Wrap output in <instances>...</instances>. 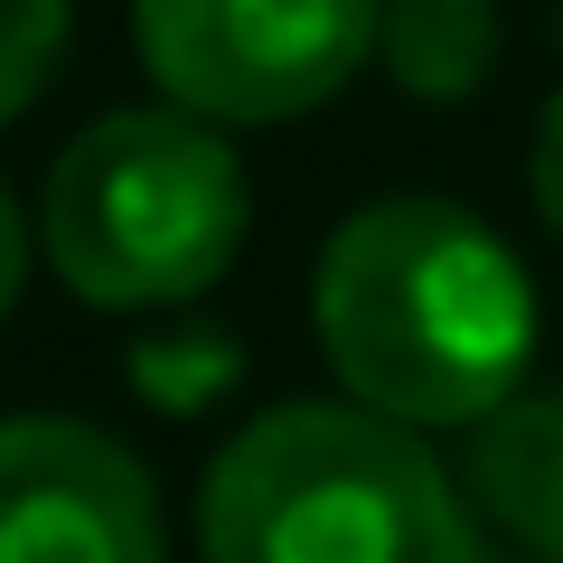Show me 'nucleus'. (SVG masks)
<instances>
[{
    "label": "nucleus",
    "instance_id": "1",
    "mask_svg": "<svg viewBox=\"0 0 563 563\" xmlns=\"http://www.w3.org/2000/svg\"><path fill=\"white\" fill-rule=\"evenodd\" d=\"M310 320L347 404L404 432H479L536 357V282L451 198H376L320 244Z\"/></svg>",
    "mask_w": 563,
    "mask_h": 563
},
{
    "label": "nucleus",
    "instance_id": "2",
    "mask_svg": "<svg viewBox=\"0 0 563 563\" xmlns=\"http://www.w3.org/2000/svg\"><path fill=\"white\" fill-rule=\"evenodd\" d=\"M207 563H479L461 488L422 432L366 404H273L207 461Z\"/></svg>",
    "mask_w": 563,
    "mask_h": 563
},
{
    "label": "nucleus",
    "instance_id": "3",
    "mask_svg": "<svg viewBox=\"0 0 563 563\" xmlns=\"http://www.w3.org/2000/svg\"><path fill=\"white\" fill-rule=\"evenodd\" d=\"M244 161L217 122H188L169 103L103 113L47 169L38 254L95 310H179L217 291L244 254Z\"/></svg>",
    "mask_w": 563,
    "mask_h": 563
},
{
    "label": "nucleus",
    "instance_id": "4",
    "mask_svg": "<svg viewBox=\"0 0 563 563\" xmlns=\"http://www.w3.org/2000/svg\"><path fill=\"white\" fill-rule=\"evenodd\" d=\"M385 0H132V47L169 113L244 132L301 122L376 57Z\"/></svg>",
    "mask_w": 563,
    "mask_h": 563
},
{
    "label": "nucleus",
    "instance_id": "5",
    "mask_svg": "<svg viewBox=\"0 0 563 563\" xmlns=\"http://www.w3.org/2000/svg\"><path fill=\"white\" fill-rule=\"evenodd\" d=\"M0 563H169L161 488L76 413L0 422Z\"/></svg>",
    "mask_w": 563,
    "mask_h": 563
},
{
    "label": "nucleus",
    "instance_id": "6",
    "mask_svg": "<svg viewBox=\"0 0 563 563\" xmlns=\"http://www.w3.org/2000/svg\"><path fill=\"white\" fill-rule=\"evenodd\" d=\"M470 507L526 563H563V385L517 395L470 432Z\"/></svg>",
    "mask_w": 563,
    "mask_h": 563
},
{
    "label": "nucleus",
    "instance_id": "7",
    "mask_svg": "<svg viewBox=\"0 0 563 563\" xmlns=\"http://www.w3.org/2000/svg\"><path fill=\"white\" fill-rule=\"evenodd\" d=\"M376 57L413 103H470L498 66V0H385Z\"/></svg>",
    "mask_w": 563,
    "mask_h": 563
},
{
    "label": "nucleus",
    "instance_id": "8",
    "mask_svg": "<svg viewBox=\"0 0 563 563\" xmlns=\"http://www.w3.org/2000/svg\"><path fill=\"white\" fill-rule=\"evenodd\" d=\"M122 385H132L151 413L188 422V413H217L225 395L244 385V347L225 339V329H151V339H132V357H122Z\"/></svg>",
    "mask_w": 563,
    "mask_h": 563
},
{
    "label": "nucleus",
    "instance_id": "9",
    "mask_svg": "<svg viewBox=\"0 0 563 563\" xmlns=\"http://www.w3.org/2000/svg\"><path fill=\"white\" fill-rule=\"evenodd\" d=\"M76 29V0H0V122H20L47 95Z\"/></svg>",
    "mask_w": 563,
    "mask_h": 563
},
{
    "label": "nucleus",
    "instance_id": "10",
    "mask_svg": "<svg viewBox=\"0 0 563 563\" xmlns=\"http://www.w3.org/2000/svg\"><path fill=\"white\" fill-rule=\"evenodd\" d=\"M536 217L563 235V95L544 103V122H536Z\"/></svg>",
    "mask_w": 563,
    "mask_h": 563
},
{
    "label": "nucleus",
    "instance_id": "11",
    "mask_svg": "<svg viewBox=\"0 0 563 563\" xmlns=\"http://www.w3.org/2000/svg\"><path fill=\"white\" fill-rule=\"evenodd\" d=\"M29 254H38V244H29V217H20V198L0 188V320H10L20 291H29Z\"/></svg>",
    "mask_w": 563,
    "mask_h": 563
},
{
    "label": "nucleus",
    "instance_id": "12",
    "mask_svg": "<svg viewBox=\"0 0 563 563\" xmlns=\"http://www.w3.org/2000/svg\"><path fill=\"white\" fill-rule=\"evenodd\" d=\"M554 10H563V0H554Z\"/></svg>",
    "mask_w": 563,
    "mask_h": 563
}]
</instances>
